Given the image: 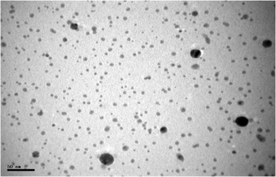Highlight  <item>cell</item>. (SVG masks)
I'll list each match as a JSON object with an SVG mask.
<instances>
[{
    "instance_id": "cell-1",
    "label": "cell",
    "mask_w": 276,
    "mask_h": 177,
    "mask_svg": "<svg viewBox=\"0 0 276 177\" xmlns=\"http://www.w3.org/2000/svg\"><path fill=\"white\" fill-rule=\"evenodd\" d=\"M101 162L105 165H110L114 162V158L110 154H103L99 158Z\"/></svg>"
},
{
    "instance_id": "cell-2",
    "label": "cell",
    "mask_w": 276,
    "mask_h": 177,
    "mask_svg": "<svg viewBox=\"0 0 276 177\" xmlns=\"http://www.w3.org/2000/svg\"><path fill=\"white\" fill-rule=\"evenodd\" d=\"M237 123L241 126H245L248 123V120L244 117H240L237 119Z\"/></svg>"
}]
</instances>
